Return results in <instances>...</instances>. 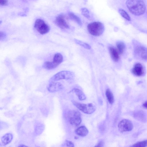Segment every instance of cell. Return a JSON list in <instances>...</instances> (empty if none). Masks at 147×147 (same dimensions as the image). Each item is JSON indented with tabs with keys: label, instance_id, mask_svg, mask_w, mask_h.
<instances>
[{
	"label": "cell",
	"instance_id": "cell-28",
	"mask_svg": "<svg viewBox=\"0 0 147 147\" xmlns=\"http://www.w3.org/2000/svg\"><path fill=\"white\" fill-rule=\"evenodd\" d=\"M103 143L102 142H100L98 144L95 146H98V147H102L103 146Z\"/></svg>",
	"mask_w": 147,
	"mask_h": 147
},
{
	"label": "cell",
	"instance_id": "cell-11",
	"mask_svg": "<svg viewBox=\"0 0 147 147\" xmlns=\"http://www.w3.org/2000/svg\"><path fill=\"white\" fill-rule=\"evenodd\" d=\"M135 54L142 60H147V48L142 46H137L134 49Z\"/></svg>",
	"mask_w": 147,
	"mask_h": 147
},
{
	"label": "cell",
	"instance_id": "cell-13",
	"mask_svg": "<svg viewBox=\"0 0 147 147\" xmlns=\"http://www.w3.org/2000/svg\"><path fill=\"white\" fill-rule=\"evenodd\" d=\"M110 54L113 60L115 62L117 61L119 59V53L118 50L113 47H109Z\"/></svg>",
	"mask_w": 147,
	"mask_h": 147
},
{
	"label": "cell",
	"instance_id": "cell-8",
	"mask_svg": "<svg viewBox=\"0 0 147 147\" xmlns=\"http://www.w3.org/2000/svg\"><path fill=\"white\" fill-rule=\"evenodd\" d=\"M118 127L120 131L126 132L131 130L133 128V125L130 120L127 119H123L119 122Z\"/></svg>",
	"mask_w": 147,
	"mask_h": 147
},
{
	"label": "cell",
	"instance_id": "cell-7",
	"mask_svg": "<svg viewBox=\"0 0 147 147\" xmlns=\"http://www.w3.org/2000/svg\"><path fill=\"white\" fill-rule=\"evenodd\" d=\"M74 73L72 72L68 71H62L57 73L52 77L50 79L53 80H69L74 78Z\"/></svg>",
	"mask_w": 147,
	"mask_h": 147
},
{
	"label": "cell",
	"instance_id": "cell-19",
	"mask_svg": "<svg viewBox=\"0 0 147 147\" xmlns=\"http://www.w3.org/2000/svg\"><path fill=\"white\" fill-rule=\"evenodd\" d=\"M116 46L119 54H122L123 53L125 47L124 43L121 41H119L117 42Z\"/></svg>",
	"mask_w": 147,
	"mask_h": 147
},
{
	"label": "cell",
	"instance_id": "cell-27",
	"mask_svg": "<svg viewBox=\"0 0 147 147\" xmlns=\"http://www.w3.org/2000/svg\"><path fill=\"white\" fill-rule=\"evenodd\" d=\"M7 0H0V4L1 5H6L7 4Z\"/></svg>",
	"mask_w": 147,
	"mask_h": 147
},
{
	"label": "cell",
	"instance_id": "cell-14",
	"mask_svg": "<svg viewBox=\"0 0 147 147\" xmlns=\"http://www.w3.org/2000/svg\"><path fill=\"white\" fill-rule=\"evenodd\" d=\"M13 135L11 133H7L3 136L1 139V142L3 145H6L10 143L13 139Z\"/></svg>",
	"mask_w": 147,
	"mask_h": 147
},
{
	"label": "cell",
	"instance_id": "cell-1",
	"mask_svg": "<svg viewBox=\"0 0 147 147\" xmlns=\"http://www.w3.org/2000/svg\"><path fill=\"white\" fill-rule=\"evenodd\" d=\"M126 4L130 12L135 16L141 15L146 11V5L142 0H127Z\"/></svg>",
	"mask_w": 147,
	"mask_h": 147
},
{
	"label": "cell",
	"instance_id": "cell-21",
	"mask_svg": "<svg viewBox=\"0 0 147 147\" xmlns=\"http://www.w3.org/2000/svg\"><path fill=\"white\" fill-rule=\"evenodd\" d=\"M74 40L76 43L82 46L85 49H89L91 48V46L85 42L76 39H74Z\"/></svg>",
	"mask_w": 147,
	"mask_h": 147
},
{
	"label": "cell",
	"instance_id": "cell-3",
	"mask_svg": "<svg viewBox=\"0 0 147 147\" xmlns=\"http://www.w3.org/2000/svg\"><path fill=\"white\" fill-rule=\"evenodd\" d=\"M63 57L60 53H57L55 54L53 61L52 62L47 61L45 62L43 65V67L47 69H52L55 68L63 61Z\"/></svg>",
	"mask_w": 147,
	"mask_h": 147
},
{
	"label": "cell",
	"instance_id": "cell-30",
	"mask_svg": "<svg viewBox=\"0 0 147 147\" xmlns=\"http://www.w3.org/2000/svg\"><path fill=\"white\" fill-rule=\"evenodd\" d=\"M20 146V147H25V146H25V145H23V144H21L20 146Z\"/></svg>",
	"mask_w": 147,
	"mask_h": 147
},
{
	"label": "cell",
	"instance_id": "cell-15",
	"mask_svg": "<svg viewBox=\"0 0 147 147\" xmlns=\"http://www.w3.org/2000/svg\"><path fill=\"white\" fill-rule=\"evenodd\" d=\"M75 132L77 135L84 137L87 135L88 131L85 126H82L78 128L76 130Z\"/></svg>",
	"mask_w": 147,
	"mask_h": 147
},
{
	"label": "cell",
	"instance_id": "cell-26",
	"mask_svg": "<svg viewBox=\"0 0 147 147\" xmlns=\"http://www.w3.org/2000/svg\"><path fill=\"white\" fill-rule=\"evenodd\" d=\"M66 144L67 146L69 147L74 146V144L71 141H66Z\"/></svg>",
	"mask_w": 147,
	"mask_h": 147
},
{
	"label": "cell",
	"instance_id": "cell-22",
	"mask_svg": "<svg viewBox=\"0 0 147 147\" xmlns=\"http://www.w3.org/2000/svg\"><path fill=\"white\" fill-rule=\"evenodd\" d=\"M118 12L126 20L128 21H131V19L130 16L124 10L120 8L118 9Z\"/></svg>",
	"mask_w": 147,
	"mask_h": 147
},
{
	"label": "cell",
	"instance_id": "cell-4",
	"mask_svg": "<svg viewBox=\"0 0 147 147\" xmlns=\"http://www.w3.org/2000/svg\"><path fill=\"white\" fill-rule=\"evenodd\" d=\"M34 28L40 34L42 35L48 33L50 30L49 26L43 20L40 19L36 20Z\"/></svg>",
	"mask_w": 147,
	"mask_h": 147
},
{
	"label": "cell",
	"instance_id": "cell-31",
	"mask_svg": "<svg viewBox=\"0 0 147 147\" xmlns=\"http://www.w3.org/2000/svg\"></svg>",
	"mask_w": 147,
	"mask_h": 147
},
{
	"label": "cell",
	"instance_id": "cell-5",
	"mask_svg": "<svg viewBox=\"0 0 147 147\" xmlns=\"http://www.w3.org/2000/svg\"><path fill=\"white\" fill-rule=\"evenodd\" d=\"M73 103L78 109L86 114H91L95 110V107L92 103L85 104L76 102Z\"/></svg>",
	"mask_w": 147,
	"mask_h": 147
},
{
	"label": "cell",
	"instance_id": "cell-24",
	"mask_svg": "<svg viewBox=\"0 0 147 147\" xmlns=\"http://www.w3.org/2000/svg\"><path fill=\"white\" fill-rule=\"evenodd\" d=\"M82 14L86 18L89 19L90 18V13L88 10L86 8H82L81 9Z\"/></svg>",
	"mask_w": 147,
	"mask_h": 147
},
{
	"label": "cell",
	"instance_id": "cell-6",
	"mask_svg": "<svg viewBox=\"0 0 147 147\" xmlns=\"http://www.w3.org/2000/svg\"><path fill=\"white\" fill-rule=\"evenodd\" d=\"M68 118L70 123L76 126L79 125L82 121L81 114L76 111H70L68 113Z\"/></svg>",
	"mask_w": 147,
	"mask_h": 147
},
{
	"label": "cell",
	"instance_id": "cell-18",
	"mask_svg": "<svg viewBox=\"0 0 147 147\" xmlns=\"http://www.w3.org/2000/svg\"><path fill=\"white\" fill-rule=\"evenodd\" d=\"M72 91L74 92L80 100H83L86 99V96L84 93L80 90L77 88L73 89Z\"/></svg>",
	"mask_w": 147,
	"mask_h": 147
},
{
	"label": "cell",
	"instance_id": "cell-12",
	"mask_svg": "<svg viewBox=\"0 0 147 147\" xmlns=\"http://www.w3.org/2000/svg\"><path fill=\"white\" fill-rule=\"evenodd\" d=\"M132 73L137 76H142L144 73V69L142 65L140 63L135 64L131 70Z\"/></svg>",
	"mask_w": 147,
	"mask_h": 147
},
{
	"label": "cell",
	"instance_id": "cell-16",
	"mask_svg": "<svg viewBox=\"0 0 147 147\" xmlns=\"http://www.w3.org/2000/svg\"><path fill=\"white\" fill-rule=\"evenodd\" d=\"M134 115L135 117L140 121H143L146 120V115L143 111H140L136 112Z\"/></svg>",
	"mask_w": 147,
	"mask_h": 147
},
{
	"label": "cell",
	"instance_id": "cell-20",
	"mask_svg": "<svg viewBox=\"0 0 147 147\" xmlns=\"http://www.w3.org/2000/svg\"><path fill=\"white\" fill-rule=\"evenodd\" d=\"M106 95L109 102L111 104L114 102V96L113 94L109 89H107L106 91Z\"/></svg>",
	"mask_w": 147,
	"mask_h": 147
},
{
	"label": "cell",
	"instance_id": "cell-29",
	"mask_svg": "<svg viewBox=\"0 0 147 147\" xmlns=\"http://www.w3.org/2000/svg\"><path fill=\"white\" fill-rule=\"evenodd\" d=\"M143 106L144 107L147 109V101L143 104Z\"/></svg>",
	"mask_w": 147,
	"mask_h": 147
},
{
	"label": "cell",
	"instance_id": "cell-25",
	"mask_svg": "<svg viewBox=\"0 0 147 147\" xmlns=\"http://www.w3.org/2000/svg\"><path fill=\"white\" fill-rule=\"evenodd\" d=\"M7 38V36L6 34L3 32L1 31L0 32V40L1 41H3L6 40Z\"/></svg>",
	"mask_w": 147,
	"mask_h": 147
},
{
	"label": "cell",
	"instance_id": "cell-2",
	"mask_svg": "<svg viewBox=\"0 0 147 147\" xmlns=\"http://www.w3.org/2000/svg\"><path fill=\"white\" fill-rule=\"evenodd\" d=\"M87 29L89 33L92 35L98 36L103 33L105 28L102 23L96 22L89 24L87 26Z\"/></svg>",
	"mask_w": 147,
	"mask_h": 147
},
{
	"label": "cell",
	"instance_id": "cell-23",
	"mask_svg": "<svg viewBox=\"0 0 147 147\" xmlns=\"http://www.w3.org/2000/svg\"><path fill=\"white\" fill-rule=\"evenodd\" d=\"M147 146V140L137 142L132 146L136 147H144Z\"/></svg>",
	"mask_w": 147,
	"mask_h": 147
},
{
	"label": "cell",
	"instance_id": "cell-9",
	"mask_svg": "<svg viewBox=\"0 0 147 147\" xmlns=\"http://www.w3.org/2000/svg\"><path fill=\"white\" fill-rule=\"evenodd\" d=\"M63 88V85L59 81L50 80L47 87L48 90L52 92L59 91L62 90Z\"/></svg>",
	"mask_w": 147,
	"mask_h": 147
},
{
	"label": "cell",
	"instance_id": "cell-17",
	"mask_svg": "<svg viewBox=\"0 0 147 147\" xmlns=\"http://www.w3.org/2000/svg\"><path fill=\"white\" fill-rule=\"evenodd\" d=\"M68 17L71 20L76 22L80 26H82V23L80 18L71 12L68 13Z\"/></svg>",
	"mask_w": 147,
	"mask_h": 147
},
{
	"label": "cell",
	"instance_id": "cell-10",
	"mask_svg": "<svg viewBox=\"0 0 147 147\" xmlns=\"http://www.w3.org/2000/svg\"><path fill=\"white\" fill-rule=\"evenodd\" d=\"M55 22L56 24L61 29H67L69 26L66 20L65 16L63 14L59 15L56 18Z\"/></svg>",
	"mask_w": 147,
	"mask_h": 147
}]
</instances>
